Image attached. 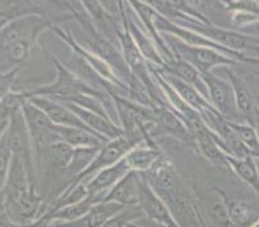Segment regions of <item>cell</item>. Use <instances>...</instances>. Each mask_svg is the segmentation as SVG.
Returning a JSON list of instances; mask_svg holds the SVG:
<instances>
[{
  "label": "cell",
  "instance_id": "obj_1",
  "mask_svg": "<svg viewBox=\"0 0 259 227\" xmlns=\"http://www.w3.org/2000/svg\"><path fill=\"white\" fill-rule=\"evenodd\" d=\"M52 65H53L54 70H56V78L51 84L41 85L37 88L30 89V91L21 92L23 98L26 101L35 98V97H43V98L53 99L57 102L65 103L71 101L75 97L80 96V94H93L100 98H102L107 105L114 106L111 97L106 92L98 91V89L93 88L89 84H87L83 79H80L74 71L70 70L66 65H63L57 57L51 56Z\"/></svg>",
  "mask_w": 259,
  "mask_h": 227
},
{
  "label": "cell",
  "instance_id": "obj_2",
  "mask_svg": "<svg viewBox=\"0 0 259 227\" xmlns=\"http://www.w3.org/2000/svg\"><path fill=\"white\" fill-rule=\"evenodd\" d=\"M166 46L170 49L171 53L176 58L186 61L191 63L195 68H197L201 75L213 72L214 68L217 67H234L237 66L236 60L226 56L222 52H218L215 49L205 48V47H192L187 46L177 37L170 36V35L161 34Z\"/></svg>",
  "mask_w": 259,
  "mask_h": 227
},
{
  "label": "cell",
  "instance_id": "obj_3",
  "mask_svg": "<svg viewBox=\"0 0 259 227\" xmlns=\"http://www.w3.org/2000/svg\"><path fill=\"white\" fill-rule=\"evenodd\" d=\"M52 31L57 35V36L65 43L66 46L71 49L74 56L79 57L80 60H83L84 62H85L92 70L96 71L103 80H106L107 83H110V84H112L114 87H116L122 97H126V93H128L126 85L116 77V74H115L114 71H112V68L108 66L107 62H105L101 57H98L97 54L93 53V52H92L91 49L87 48L85 46H83V44H80L79 42H76V40L74 39V36H72L71 32L61 28L60 25L54 26V27L52 28Z\"/></svg>",
  "mask_w": 259,
  "mask_h": 227
},
{
  "label": "cell",
  "instance_id": "obj_4",
  "mask_svg": "<svg viewBox=\"0 0 259 227\" xmlns=\"http://www.w3.org/2000/svg\"><path fill=\"white\" fill-rule=\"evenodd\" d=\"M133 147V143H131L125 137H120V138L106 142L105 145L98 150L97 155L93 159V162L91 163V165L76 179H74L71 183L67 184L63 190H66V188H74L77 184L87 183L89 179L93 178L97 173H100L101 170L106 169V168L111 167V165L120 162L126 155V153L131 151Z\"/></svg>",
  "mask_w": 259,
  "mask_h": 227
},
{
  "label": "cell",
  "instance_id": "obj_5",
  "mask_svg": "<svg viewBox=\"0 0 259 227\" xmlns=\"http://www.w3.org/2000/svg\"><path fill=\"white\" fill-rule=\"evenodd\" d=\"M202 79L205 82L208 99L211 107L228 122L242 123L237 112L234 89L228 79H223L214 72L202 75Z\"/></svg>",
  "mask_w": 259,
  "mask_h": 227
},
{
  "label": "cell",
  "instance_id": "obj_6",
  "mask_svg": "<svg viewBox=\"0 0 259 227\" xmlns=\"http://www.w3.org/2000/svg\"><path fill=\"white\" fill-rule=\"evenodd\" d=\"M188 131H190L195 146L197 147L199 153L204 156V159L211 163L214 167L230 169L227 163V155L218 145L215 136L213 134V132L209 131L202 118L194 124H191L188 127Z\"/></svg>",
  "mask_w": 259,
  "mask_h": 227
},
{
  "label": "cell",
  "instance_id": "obj_7",
  "mask_svg": "<svg viewBox=\"0 0 259 227\" xmlns=\"http://www.w3.org/2000/svg\"><path fill=\"white\" fill-rule=\"evenodd\" d=\"M154 111L155 124L151 129V133H150V137L152 139L155 137L168 136L185 142H194L183 120L173 110H170L165 103L156 105L154 107Z\"/></svg>",
  "mask_w": 259,
  "mask_h": 227
},
{
  "label": "cell",
  "instance_id": "obj_8",
  "mask_svg": "<svg viewBox=\"0 0 259 227\" xmlns=\"http://www.w3.org/2000/svg\"><path fill=\"white\" fill-rule=\"evenodd\" d=\"M140 205L142 208L145 217L154 223L161 227H180L174 217L171 216L170 210L161 199L152 191L150 184L143 176L142 186L140 194Z\"/></svg>",
  "mask_w": 259,
  "mask_h": 227
},
{
  "label": "cell",
  "instance_id": "obj_9",
  "mask_svg": "<svg viewBox=\"0 0 259 227\" xmlns=\"http://www.w3.org/2000/svg\"><path fill=\"white\" fill-rule=\"evenodd\" d=\"M128 172H131V169H129L125 160L122 158L116 164L101 170L100 173H97L93 178L89 179L85 183L87 191H88V196L93 200L94 204H98V203L102 202L106 194L111 190Z\"/></svg>",
  "mask_w": 259,
  "mask_h": 227
},
{
  "label": "cell",
  "instance_id": "obj_10",
  "mask_svg": "<svg viewBox=\"0 0 259 227\" xmlns=\"http://www.w3.org/2000/svg\"><path fill=\"white\" fill-rule=\"evenodd\" d=\"M142 182L143 174L131 170L115 184L111 190L106 194L102 202L116 203V204L124 205V207L138 205L140 204V194Z\"/></svg>",
  "mask_w": 259,
  "mask_h": 227
},
{
  "label": "cell",
  "instance_id": "obj_11",
  "mask_svg": "<svg viewBox=\"0 0 259 227\" xmlns=\"http://www.w3.org/2000/svg\"><path fill=\"white\" fill-rule=\"evenodd\" d=\"M63 105L67 106L93 133L98 134L102 138L111 141V139L124 137V132H122L121 127L116 124L111 118L103 117L100 114L85 110V108H81L79 106L72 105V103H63Z\"/></svg>",
  "mask_w": 259,
  "mask_h": 227
},
{
  "label": "cell",
  "instance_id": "obj_12",
  "mask_svg": "<svg viewBox=\"0 0 259 227\" xmlns=\"http://www.w3.org/2000/svg\"><path fill=\"white\" fill-rule=\"evenodd\" d=\"M34 103L36 107L46 114L48 119L53 123L56 127H70V128H81L91 131L85 124H84L79 118L70 110L69 107L63 103L53 101L49 98H43V97H35V98L29 99ZM92 132V131H91ZM98 136V134H97Z\"/></svg>",
  "mask_w": 259,
  "mask_h": 227
},
{
  "label": "cell",
  "instance_id": "obj_13",
  "mask_svg": "<svg viewBox=\"0 0 259 227\" xmlns=\"http://www.w3.org/2000/svg\"><path fill=\"white\" fill-rule=\"evenodd\" d=\"M164 154L160 151L155 142H145L138 146H134L124 156L126 165L131 170L141 174L148 173L162 158Z\"/></svg>",
  "mask_w": 259,
  "mask_h": 227
},
{
  "label": "cell",
  "instance_id": "obj_14",
  "mask_svg": "<svg viewBox=\"0 0 259 227\" xmlns=\"http://www.w3.org/2000/svg\"><path fill=\"white\" fill-rule=\"evenodd\" d=\"M230 227H253L259 221V203L248 199H228L226 195Z\"/></svg>",
  "mask_w": 259,
  "mask_h": 227
},
{
  "label": "cell",
  "instance_id": "obj_15",
  "mask_svg": "<svg viewBox=\"0 0 259 227\" xmlns=\"http://www.w3.org/2000/svg\"><path fill=\"white\" fill-rule=\"evenodd\" d=\"M227 79L232 85L235 94V101H236L237 112L240 115V119L242 123L254 125V118H255V102L251 98L250 92L248 91L245 83L242 82L241 78L236 75L234 71L227 67Z\"/></svg>",
  "mask_w": 259,
  "mask_h": 227
},
{
  "label": "cell",
  "instance_id": "obj_16",
  "mask_svg": "<svg viewBox=\"0 0 259 227\" xmlns=\"http://www.w3.org/2000/svg\"><path fill=\"white\" fill-rule=\"evenodd\" d=\"M157 68L160 70V72L162 74V77L165 78L166 82L170 84L171 88H173L174 91L178 93V96H180L181 98H182L183 101H185V102L190 106V107H192L195 111H197L200 115L208 110H214V108L211 107L210 102L208 101V98H206L205 96H202V94L200 93L196 88H195V87H192V85L182 82V80L177 79V78L171 77V75L166 74L165 71L162 70V68H160V67H157Z\"/></svg>",
  "mask_w": 259,
  "mask_h": 227
},
{
  "label": "cell",
  "instance_id": "obj_17",
  "mask_svg": "<svg viewBox=\"0 0 259 227\" xmlns=\"http://www.w3.org/2000/svg\"><path fill=\"white\" fill-rule=\"evenodd\" d=\"M162 70L165 71L166 74L171 75V77L195 87L202 96H205L208 98V91H206V85L204 79H202V75L191 63L186 62V61L181 60V58H174L171 62L166 63L162 67Z\"/></svg>",
  "mask_w": 259,
  "mask_h": 227
},
{
  "label": "cell",
  "instance_id": "obj_18",
  "mask_svg": "<svg viewBox=\"0 0 259 227\" xmlns=\"http://www.w3.org/2000/svg\"><path fill=\"white\" fill-rule=\"evenodd\" d=\"M58 137L66 145L72 148L83 147H102L107 139L97 136L96 133L81 128H70V127H57Z\"/></svg>",
  "mask_w": 259,
  "mask_h": 227
},
{
  "label": "cell",
  "instance_id": "obj_19",
  "mask_svg": "<svg viewBox=\"0 0 259 227\" xmlns=\"http://www.w3.org/2000/svg\"><path fill=\"white\" fill-rule=\"evenodd\" d=\"M228 168L235 173L237 178L250 186L259 195V169L254 156H248L245 159H236L227 155Z\"/></svg>",
  "mask_w": 259,
  "mask_h": 227
},
{
  "label": "cell",
  "instance_id": "obj_20",
  "mask_svg": "<svg viewBox=\"0 0 259 227\" xmlns=\"http://www.w3.org/2000/svg\"><path fill=\"white\" fill-rule=\"evenodd\" d=\"M100 148L101 147L74 148L71 162H70L69 167H67V169H66V173H65V177L67 178V183H66V186H67L69 183H71L74 179H76L77 177L83 173L84 170H85L87 168L91 165V163L93 162V159L96 158V155H97V153Z\"/></svg>",
  "mask_w": 259,
  "mask_h": 227
},
{
  "label": "cell",
  "instance_id": "obj_21",
  "mask_svg": "<svg viewBox=\"0 0 259 227\" xmlns=\"http://www.w3.org/2000/svg\"><path fill=\"white\" fill-rule=\"evenodd\" d=\"M94 202L91 198H87L76 204L67 205V207L60 208L57 210H48L46 217L54 223V222H74L84 217L89 210L93 208Z\"/></svg>",
  "mask_w": 259,
  "mask_h": 227
},
{
  "label": "cell",
  "instance_id": "obj_22",
  "mask_svg": "<svg viewBox=\"0 0 259 227\" xmlns=\"http://www.w3.org/2000/svg\"><path fill=\"white\" fill-rule=\"evenodd\" d=\"M230 127L234 129L235 133L242 142V145L250 151L254 158H259V137L254 125L248 123L240 122H228Z\"/></svg>",
  "mask_w": 259,
  "mask_h": 227
},
{
  "label": "cell",
  "instance_id": "obj_23",
  "mask_svg": "<svg viewBox=\"0 0 259 227\" xmlns=\"http://www.w3.org/2000/svg\"><path fill=\"white\" fill-rule=\"evenodd\" d=\"M215 198L210 203L209 207V213L210 217L217 224L221 227H230V218H228V209L226 204V193L221 190L220 187H214Z\"/></svg>",
  "mask_w": 259,
  "mask_h": 227
},
{
  "label": "cell",
  "instance_id": "obj_24",
  "mask_svg": "<svg viewBox=\"0 0 259 227\" xmlns=\"http://www.w3.org/2000/svg\"><path fill=\"white\" fill-rule=\"evenodd\" d=\"M142 217H145V213L141 205H131V207L124 208L111 219H108L102 227H131Z\"/></svg>",
  "mask_w": 259,
  "mask_h": 227
},
{
  "label": "cell",
  "instance_id": "obj_25",
  "mask_svg": "<svg viewBox=\"0 0 259 227\" xmlns=\"http://www.w3.org/2000/svg\"><path fill=\"white\" fill-rule=\"evenodd\" d=\"M227 12L228 17H230L231 23L237 28H245L248 26L256 25L259 23V17L253 12H249L246 9H227L225 8Z\"/></svg>",
  "mask_w": 259,
  "mask_h": 227
},
{
  "label": "cell",
  "instance_id": "obj_26",
  "mask_svg": "<svg viewBox=\"0 0 259 227\" xmlns=\"http://www.w3.org/2000/svg\"><path fill=\"white\" fill-rule=\"evenodd\" d=\"M12 162V150L9 147L7 134L0 142V191H3L6 187L7 179H8L9 168Z\"/></svg>",
  "mask_w": 259,
  "mask_h": 227
},
{
  "label": "cell",
  "instance_id": "obj_27",
  "mask_svg": "<svg viewBox=\"0 0 259 227\" xmlns=\"http://www.w3.org/2000/svg\"><path fill=\"white\" fill-rule=\"evenodd\" d=\"M0 227H21L17 223L12 221L6 212L0 214Z\"/></svg>",
  "mask_w": 259,
  "mask_h": 227
},
{
  "label": "cell",
  "instance_id": "obj_28",
  "mask_svg": "<svg viewBox=\"0 0 259 227\" xmlns=\"http://www.w3.org/2000/svg\"><path fill=\"white\" fill-rule=\"evenodd\" d=\"M241 62L249 63V65H253L259 67V57H251V56H244L242 57Z\"/></svg>",
  "mask_w": 259,
  "mask_h": 227
},
{
  "label": "cell",
  "instance_id": "obj_29",
  "mask_svg": "<svg viewBox=\"0 0 259 227\" xmlns=\"http://www.w3.org/2000/svg\"><path fill=\"white\" fill-rule=\"evenodd\" d=\"M6 207H7V198L3 190V191H0V214L6 212Z\"/></svg>",
  "mask_w": 259,
  "mask_h": 227
},
{
  "label": "cell",
  "instance_id": "obj_30",
  "mask_svg": "<svg viewBox=\"0 0 259 227\" xmlns=\"http://www.w3.org/2000/svg\"><path fill=\"white\" fill-rule=\"evenodd\" d=\"M254 127H255L256 133H258V137H259V107H258V106H256V107H255V118H254Z\"/></svg>",
  "mask_w": 259,
  "mask_h": 227
},
{
  "label": "cell",
  "instance_id": "obj_31",
  "mask_svg": "<svg viewBox=\"0 0 259 227\" xmlns=\"http://www.w3.org/2000/svg\"><path fill=\"white\" fill-rule=\"evenodd\" d=\"M253 227H259V221L258 222H256V223L255 224H254V226Z\"/></svg>",
  "mask_w": 259,
  "mask_h": 227
}]
</instances>
